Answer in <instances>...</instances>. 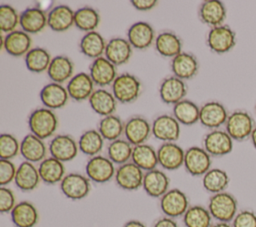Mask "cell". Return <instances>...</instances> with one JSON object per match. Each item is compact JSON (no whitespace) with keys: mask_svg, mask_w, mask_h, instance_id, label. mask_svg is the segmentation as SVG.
Returning <instances> with one entry per match:
<instances>
[{"mask_svg":"<svg viewBox=\"0 0 256 227\" xmlns=\"http://www.w3.org/2000/svg\"><path fill=\"white\" fill-rule=\"evenodd\" d=\"M229 113L226 107L219 101H208L200 107L199 122L202 126L215 130L225 125Z\"/></svg>","mask_w":256,"mask_h":227,"instance_id":"13","label":"cell"},{"mask_svg":"<svg viewBox=\"0 0 256 227\" xmlns=\"http://www.w3.org/2000/svg\"><path fill=\"white\" fill-rule=\"evenodd\" d=\"M225 131L234 141H244L250 139L254 129L255 121L251 114L244 109H237L231 112L225 123Z\"/></svg>","mask_w":256,"mask_h":227,"instance_id":"3","label":"cell"},{"mask_svg":"<svg viewBox=\"0 0 256 227\" xmlns=\"http://www.w3.org/2000/svg\"><path fill=\"white\" fill-rule=\"evenodd\" d=\"M41 182L38 167L34 163L23 161L17 167L14 183L18 189L23 192L35 190Z\"/></svg>","mask_w":256,"mask_h":227,"instance_id":"28","label":"cell"},{"mask_svg":"<svg viewBox=\"0 0 256 227\" xmlns=\"http://www.w3.org/2000/svg\"><path fill=\"white\" fill-rule=\"evenodd\" d=\"M131 161L144 172L156 169L158 165L157 150L147 143L134 146Z\"/></svg>","mask_w":256,"mask_h":227,"instance_id":"37","label":"cell"},{"mask_svg":"<svg viewBox=\"0 0 256 227\" xmlns=\"http://www.w3.org/2000/svg\"><path fill=\"white\" fill-rule=\"evenodd\" d=\"M48 148L41 138L32 133L27 134L20 142V154L24 161L31 163H40L47 157Z\"/></svg>","mask_w":256,"mask_h":227,"instance_id":"23","label":"cell"},{"mask_svg":"<svg viewBox=\"0 0 256 227\" xmlns=\"http://www.w3.org/2000/svg\"><path fill=\"white\" fill-rule=\"evenodd\" d=\"M17 167L12 160L0 159V186H7L14 182Z\"/></svg>","mask_w":256,"mask_h":227,"instance_id":"48","label":"cell"},{"mask_svg":"<svg viewBox=\"0 0 256 227\" xmlns=\"http://www.w3.org/2000/svg\"><path fill=\"white\" fill-rule=\"evenodd\" d=\"M88 102L91 109L102 117L114 114L117 107V100L113 93L105 88L95 89Z\"/></svg>","mask_w":256,"mask_h":227,"instance_id":"32","label":"cell"},{"mask_svg":"<svg viewBox=\"0 0 256 227\" xmlns=\"http://www.w3.org/2000/svg\"><path fill=\"white\" fill-rule=\"evenodd\" d=\"M151 134L152 124L142 116H132L125 122V139L133 146L146 143Z\"/></svg>","mask_w":256,"mask_h":227,"instance_id":"16","label":"cell"},{"mask_svg":"<svg viewBox=\"0 0 256 227\" xmlns=\"http://www.w3.org/2000/svg\"><path fill=\"white\" fill-rule=\"evenodd\" d=\"M133 47L129 41L122 37H114L107 42L104 56L115 66H121L129 62Z\"/></svg>","mask_w":256,"mask_h":227,"instance_id":"29","label":"cell"},{"mask_svg":"<svg viewBox=\"0 0 256 227\" xmlns=\"http://www.w3.org/2000/svg\"><path fill=\"white\" fill-rule=\"evenodd\" d=\"M154 46L161 56L167 58H174L182 52V41L180 37L171 31H164L158 34Z\"/></svg>","mask_w":256,"mask_h":227,"instance_id":"35","label":"cell"},{"mask_svg":"<svg viewBox=\"0 0 256 227\" xmlns=\"http://www.w3.org/2000/svg\"><path fill=\"white\" fill-rule=\"evenodd\" d=\"M200 107L193 101L183 99L173 105V116L180 125L191 126L199 122Z\"/></svg>","mask_w":256,"mask_h":227,"instance_id":"38","label":"cell"},{"mask_svg":"<svg viewBox=\"0 0 256 227\" xmlns=\"http://www.w3.org/2000/svg\"><path fill=\"white\" fill-rule=\"evenodd\" d=\"M153 227H179L175 219L163 216L155 221Z\"/></svg>","mask_w":256,"mask_h":227,"instance_id":"52","label":"cell"},{"mask_svg":"<svg viewBox=\"0 0 256 227\" xmlns=\"http://www.w3.org/2000/svg\"><path fill=\"white\" fill-rule=\"evenodd\" d=\"M255 115H256V105H255Z\"/></svg>","mask_w":256,"mask_h":227,"instance_id":"56","label":"cell"},{"mask_svg":"<svg viewBox=\"0 0 256 227\" xmlns=\"http://www.w3.org/2000/svg\"><path fill=\"white\" fill-rule=\"evenodd\" d=\"M38 171L41 181L47 185H55L57 183L60 184L66 175L64 163L51 156L46 157L39 163Z\"/></svg>","mask_w":256,"mask_h":227,"instance_id":"33","label":"cell"},{"mask_svg":"<svg viewBox=\"0 0 256 227\" xmlns=\"http://www.w3.org/2000/svg\"><path fill=\"white\" fill-rule=\"evenodd\" d=\"M234 140L222 129H215L208 132L203 138V148L211 157H222L233 150Z\"/></svg>","mask_w":256,"mask_h":227,"instance_id":"12","label":"cell"},{"mask_svg":"<svg viewBox=\"0 0 256 227\" xmlns=\"http://www.w3.org/2000/svg\"><path fill=\"white\" fill-rule=\"evenodd\" d=\"M212 157L209 153L199 146H191L185 150L184 168L188 174L194 177L204 176L210 169Z\"/></svg>","mask_w":256,"mask_h":227,"instance_id":"9","label":"cell"},{"mask_svg":"<svg viewBox=\"0 0 256 227\" xmlns=\"http://www.w3.org/2000/svg\"><path fill=\"white\" fill-rule=\"evenodd\" d=\"M133 147L131 143L122 138L109 142L107 146V157L115 165L120 166L131 161Z\"/></svg>","mask_w":256,"mask_h":227,"instance_id":"45","label":"cell"},{"mask_svg":"<svg viewBox=\"0 0 256 227\" xmlns=\"http://www.w3.org/2000/svg\"><path fill=\"white\" fill-rule=\"evenodd\" d=\"M15 227H35L39 221V213L32 202L21 201L16 204L10 213Z\"/></svg>","mask_w":256,"mask_h":227,"instance_id":"31","label":"cell"},{"mask_svg":"<svg viewBox=\"0 0 256 227\" xmlns=\"http://www.w3.org/2000/svg\"><path fill=\"white\" fill-rule=\"evenodd\" d=\"M124 126L125 123L122 121V119L112 114L100 119L97 130L104 140L112 142L120 139L122 134H124Z\"/></svg>","mask_w":256,"mask_h":227,"instance_id":"40","label":"cell"},{"mask_svg":"<svg viewBox=\"0 0 256 227\" xmlns=\"http://www.w3.org/2000/svg\"><path fill=\"white\" fill-rule=\"evenodd\" d=\"M26 68L33 73H41L47 71L52 61V57L48 50L42 47H34L25 55Z\"/></svg>","mask_w":256,"mask_h":227,"instance_id":"43","label":"cell"},{"mask_svg":"<svg viewBox=\"0 0 256 227\" xmlns=\"http://www.w3.org/2000/svg\"><path fill=\"white\" fill-rule=\"evenodd\" d=\"M100 23V15L98 11L90 6H83L75 10L74 26L85 33L96 31Z\"/></svg>","mask_w":256,"mask_h":227,"instance_id":"42","label":"cell"},{"mask_svg":"<svg viewBox=\"0 0 256 227\" xmlns=\"http://www.w3.org/2000/svg\"><path fill=\"white\" fill-rule=\"evenodd\" d=\"M250 140H251V143L253 145V147L256 149V126L254 127L252 133H251V136H250Z\"/></svg>","mask_w":256,"mask_h":227,"instance_id":"54","label":"cell"},{"mask_svg":"<svg viewBox=\"0 0 256 227\" xmlns=\"http://www.w3.org/2000/svg\"><path fill=\"white\" fill-rule=\"evenodd\" d=\"M111 87L117 102L122 104H129L136 101L142 92L141 81L138 77L130 73L118 75Z\"/></svg>","mask_w":256,"mask_h":227,"instance_id":"4","label":"cell"},{"mask_svg":"<svg viewBox=\"0 0 256 227\" xmlns=\"http://www.w3.org/2000/svg\"><path fill=\"white\" fill-rule=\"evenodd\" d=\"M20 25V14L9 4H2L0 6V29L2 33H10L17 30Z\"/></svg>","mask_w":256,"mask_h":227,"instance_id":"46","label":"cell"},{"mask_svg":"<svg viewBox=\"0 0 256 227\" xmlns=\"http://www.w3.org/2000/svg\"><path fill=\"white\" fill-rule=\"evenodd\" d=\"M170 66L173 75L184 81L195 77L199 70L197 58L192 53L184 51L172 58Z\"/></svg>","mask_w":256,"mask_h":227,"instance_id":"26","label":"cell"},{"mask_svg":"<svg viewBox=\"0 0 256 227\" xmlns=\"http://www.w3.org/2000/svg\"><path fill=\"white\" fill-rule=\"evenodd\" d=\"M132 6L139 11H148L157 5L156 0H132Z\"/></svg>","mask_w":256,"mask_h":227,"instance_id":"51","label":"cell"},{"mask_svg":"<svg viewBox=\"0 0 256 227\" xmlns=\"http://www.w3.org/2000/svg\"><path fill=\"white\" fill-rule=\"evenodd\" d=\"M227 17L226 6L219 0H206L199 7V18L211 28L224 24Z\"/></svg>","mask_w":256,"mask_h":227,"instance_id":"24","label":"cell"},{"mask_svg":"<svg viewBox=\"0 0 256 227\" xmlns=\"http://www.w3.org/2000/svg\"><path fill=\"white\" fill-rule=\"evenodd\" d=\"M94 82L89 73L80 72L75 74L66 85L69 97L77 102L88 100L94 92Z\"/></svg>","mask_w":256,"mask_h":227,"instance_id":"22","label":"cell"},{"mask_svg":"<svg viewBox=\"0 0 256 227\" xmlns=\"http://www.w3.org/2000/svg\"><path fill=\"white\" fill-rule=\"evenodd\" d=\"M89 75L95 85L100 88L112 85L116 79V66L111 63L105 56H101L92 61L89 67Z\"/></svg>","mask_w":256,"mask_h":227,"instance_id":"18","label":"cell"},{"mask_svg":"<svg viewBox=\"0 0 256 227\" xmlns=\"http://www.w3.org/2000/svg\"><path fill=\"white\" fill-rule=\"evenodd\" d=\"M229 183L230 177L228 173L220 168H211L202 176L203 188L212 195L226 191Z\"/></svg>","mask_w":256,"mask_h":227,"instance_id":"39","label":"cell"},{"mask_svg":"<svg viewBox=\"0 0 256 227\" xmlns=\"http://www.w3.org/2000/svg\"><path fill=\"white\" fill-rule=\"evenodd\" d=\"M211 227H233V226L231 223H227V222H216Z\"/></svg>","mask_w":256,"mask_h":227,"instance_id":"55","label":"cell"},{"mask_svg":"<svg viewBox=\"0 0 256 227\" xmlns=\"http://www.w3.org/2000/svg\"><path fill=\"white\" fill-rule=\"evenodd\" d=\"M62 194L70 200H81L91 191V181L83 174L72 172L65 175L59 184Z\"/></svg>","mask_w":256,"mask_h":227,"instance_id":"8","label":"cell"},{"mask_svg":"<svg viewBox=\"0 0 256 227\" xmlns=\"http://www.w3.org/2000/svg\"><path fill=\"white\" fill-rule=\"evenodd\" d=\"M106 45V40L99 32L91 31L83 35L79 43V48L84 56L94 60L104 56Z\"/></svg>","mask_w":256,"mask_h":227,"instance_id":"36","label":"cell"},{"mask_svg":"<svg viewBox=\"0 0 256 227\" xmlns=\"http://www.w3.org/2000/svg\"><path fill=\"white\" fill-rule=\"evenodd\" d=\"M159 206L164 216L173 219L183 217L187 209L190 207L186 193L179 188L169 189L160 198Z\"/></svg>","mask_w":256,"mask_h":227,"instance_id":"7","label":"cell"},{"mask_svg":"<svg viewBox=\"0 0 256 227\" xmlns=\"http://www.w3.org/2000/svg\"><path fill=\"white\" fill-rule=\"evenodd\" d=\"M169 186L170 178L164 171L156 168L144 173L142 188L149 197L161 198L169 190Z\"/></svg>","mask_w":256,"mask_h":227,"instance_id":"21","label":"cell"},{"mask_svg":"<svg viewBox=\"0 0 256 227\" xmlns=\"http://www.w3.org/2000/svg\"><path fill=\"white\" fill-rule=\"evenodd\" d=\"M156 39L153 26L146 21L133 23L127 31V40L131 46L138 50H144L154 44Z\"/></svg>","mask_w":256,"mask_h":227,"instance_id":"17","label":"cell"},{"mask_svg":"<svg viewBox=\"0 0 256 227\" xmlns=\"http://www.w3.org/2000/svg\"><path fill=\"white\" fill-rule=\"evenodd\" d=\"M30 35L23 30H15L1 37V48L9 55L20 57L26 55L32 48Z\"/></svg>","mask_w":256,"mask_h":227,"instance_id":"19","label":"cell"},{"mask_svg":"<svg viewBox=\"0 0 256 227\" xmlns=\"http://www.w3.org/2000/svg\"><path fill=\"white\" fill-rule=\"evenodd\" d=\"M16 197L12 189L1 186L0 187V212L5 213H11L13 208L16 206Z\"/></svg>","mask_w":256,"mask_h":227,"instance_id":"49","label":"cell"},{"mask_svg":"<svg viewBox=\"0 0 256 227\" xmlns=\"http://www.w3.org/2000/svg\"><path fill=\"white\" fill-rule=\"evenodd\" d=\"M73 73L74 63L65 55H57L53 57L47 70V74L51 82L59 84L69 81L74 76Z\"/></svg>","mask_w":256,"mask_h":227,"instance_id":"34","label":"cell"},{"mask_svg":"<svg viewBox=\"0 0 256 227\" xmlns=\"http://www.w3.org/2000/svg\"><path fill=\"white\" fill-rule=\"evenodd\" d=\"M115 172V164L107 156L100 154L90 157L85 165V175L97 184L109 182L114 178Z\"/></svg>","mask_w":256,"mask_h":227,"instance_id":"6","label":"cell"},{"mask_svg":"<svg viewBox=\"0 0 256 227\" xmlns=\"http://www.w3.org/2000/svg\"><path fill=\"white\" fill-rule=\"evenodd\" d=\"M184 149L176 142L162 143L157 149L158 165L167 171L178 170L184 165Z\"/></svg>","mask_w":256,"mask_h":227,"instance_id":"15","label":"cell"},{"mask_svg":"<svg viewBox=\"0 0 256 227\" xmlns=\"http://www.w3.org/2000/svg\"><path fill=\"white\" fill-rule=\"evenodd\" d=\"M144 173L137 165L129 161L116 168L114 180L119 188L126 191H135L142 187Z\"/></svg>","mask_w":256,"mask_h":227,"instance_id":"11","label":"cell"},{"mask_svg":"<svg viewBox=\"0 0 256 227\" xmlns=\"http://www.w3.org/2000/svg\"><path fill=\"white\" fill-rule=\"evenodd\" d=\"M75 11L66 4L54 6L47 13V26L54 32H64L74 25Z\"/></svg>","mask_w":256,"mask_h":227,"instance_id":"25","label":"cell"},{"mask_svg":"<svg viewBox=\"0 0 256 227\" xmlns=\"http://www.w3.org/2000/svg\"><path fill=\"white\" fill-rule=\"evenodd\" d=\"M123 227H147L146 224H144L142 221L140 220H136V219H132L127 221Z\"/></svg>","mask_w":256,"mask_h":227,"instance_id":"53","label":"cell"},{"mask_svg":"<svg viewBox=\"0 0 256 227\" xmlns=\"http://www.w3.org/2000/svg\"><path fill=\"white\" fill-rule=\"evenodd\" d=\"M58 117L54 110L45 107L33 110L28 117L30 132L42 140L53 136L58 128Z\"/></svg>","mask_w":256,"mask_h":227,"instance_id":"1","label":"cell"},{"mask_svg":"<svg viewBox=\"0 0 256 227\" xmlns=\"http://www.w3.org/2000/svg\"><path fill=\"white\" fill-rule=\"evenodd\" d=\"M79 151L78 141L69 134H57L49 142L48 152L51 157L65 163L73 160Z\"/></svg>","mask_w":256,"mask_h":227,"instance_id":"10","label":"cell"},{"mask_svg":"<svg viewBox=\"0 0 256 227\" xmlns=\"http://www.w3.org/2000/svg\"><path fill=\"white\" fill-rule=\"evenodd\" d=\"M39 96L44 107L51 110L64 107L70 98L66 87L55 82L46 84L41 89Z\"/></svg>","mask_w":256,"mask_h":227,"instance_id":"27","label":"cell"},{"mask_svg":"<svg viewBox=\"0 0 256 227\" xmlns=\"http://www.w3.org/2000/svg\"><path fill=\"white\" fill-rule=\"evenodd\" d=\"M79 151L84 155L93 157L99 155L104 146V139L96 129H89L82 133L78 140Z\"/></svg>","mask_w":256,"mask_h":227,"instance_id":"41","label":"cell"},{"mask_svg":"<svg viewBox=\"0 0 256 227\" xmlns=\"http://www.w3.org/2000/svg\"><path fill=\"white\" fill-rule=\"evenodd\" d=\"M236 42L235 31L225 24L210 28L206 38L207 46L216 54L228 53L235 47Z\"/></svg>","mask_w":256,"mask_h":227,"instance_id":"5","label":"cell"},{"mask_svg":"<svg viewBox=\"0 0 256 227\" xmlns=\"http://www.w3.org/2000/svg\"><path fill=\"white\" fill-rule=\"evenodd\" d=\"M180 123L173 115L162 114L152 122V135L163 143L177 141L180 137Z\"/></svg>","mask_w":256,"mask_h":227,"instance_id":"14","label":"cell"},{"mask_svg":"<svg viewBox=\"0 0 256 227\" xmlns=\"http://www.w3.org/2000/svg\"><path fill=\"white\" fill-rule=\"evenodd\" d=\"M20 153V142L10 133L0 135V157L5 160H12Z\"/></svg>","mask_w":256,"mask_h":227,"instance_id":"47","label":"cell"},{"mask_svg":"<svg viewBox=\"0 0 256 227\" xmlns=\"http://www.w3.org/2000/svg\"><path fill=\"white\" fill-rule=\"evenodd\" d=\"M207 208L217 222L231 223L238 213V201L233 194L224 191L211 195Z\"/></svg>","mask_w":256,"mask_h":227,"instance_id":"2","label":"cell"},{"mask_svg":"<svg viewBox=\"0 0 256 227\" xmlns=\"http://www.w3.org/2000/svg\"><path fill=\"white\" fill-rule=\"evenodd\" d=\"M19 26L29 35L39 33L47 26V13L38 6L29 7L20 14Z\"/></svg>","mask_w":256,"mask_h":227,"instance_id":"30","label":"cell"},{"mask_svg":"<svg viewBox=\"0 0 256 227\" xmlns=\"http://www.w3.org/2000/svg\"><path fill=\"white\" fill-rule=\"evenodd\" d=\"M187 94V85L184 80L175 77L174 75L166 77L162 80L159 86V96L163 103L175 105L185 99Z\"/></svg>","mask_w":256,"mask_h":227,"instance_id":"20","label":"cell"},{"mask_svg":"<svg viewBox=\"0 0 256 227\" xmlns=\"http://www.w3.org/2000/svg\"><path fill=\"white\" fill-rule=\"evenodd\" d=\"M231 224L233 227H256V213L249 209L240 210Z\"/></svg>","mask_w":256,"mask_h":227,"instance_id":"50","label":"cell"},{"mask_svg":"<svg viewBox=\"0 0 256 227\" xmlns=\"http://www.w3.org/2000/svg\"><path fill=\"white\" fill-rule=\"evenodd\" d=\"M185 227H211L212 216L207 207L202 205L190 206L182 217Z\"/></svg>","mask_w":256,"mask_h":227,"instance_id":"44","label":"cell"}]
</instances>
